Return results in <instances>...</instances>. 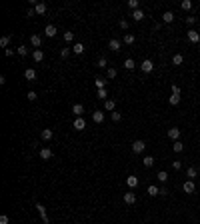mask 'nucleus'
<instances>
[{
  "label": "nucleus",
  "instance_id": "obj_1",
  "mask_svg": "<svg viewBox=\"0 0 200 224\" xmlns=\"http://www.w3.org/2000/svg\"><path fill=\"white\" fill-rule=\"evenodd\" d=\"M140 70H142V72H146V74H150L152 70H154V62H152L150 58L142 60V62H140Z\"/></svg>",
  "mask_w": 200,
  "mask_h": 224
},
{
  "label": "nucleus",
  "instance_id": "obj_2",
  "mask_svg": "<svg viewBox=\"0 0 200 224\" xmlns=\"http://www.w3.org/2000/svg\"><path fill=\"white\" fill-rule=\"evenodd\" d=\"M72 128L78 130V132H80V130H84V128H86V120H84L82 116H76L74 122H72Z\"/></svg>",
  "mask_w": 200,
  "mask_h": 224
},
{
  "label": "nucleus",
  "instance_id": "obj_3",
  "mask_svg": "<svg viewBox=\"0 0 200 224\" xmlns=\"http://www.w3.org/2000/svg\"><path fill=\"white\" fill-rule=\"evenodd\" d=\"M168 138L172 142H176V140H180V128H176V126H172V128H168Z\"/></svg>",
  "mask_w": 200,
  "mask_h": 224
},
{
  "label": "nucleus",
  "instance_id": "obj_4",
  "mask_svg": "<svg viewBox=\"0 0 200 224\" xmlns=\"http://www.w3.org/2000/svg\"><path fill=\"white\" fill-rule=\"evenodd\" d=\"M144 148H146L144 140H134V142H132V152H134V154H142Z\"/></svg>",
  "mask_w": 200,
  "mask_h": 224
},
{
  "label": "nucleus",
  "instance_id": "obj_5",
  "mask_svg": "<svg viewBox=\"0 0 200 224\" xmlns=\"http://www.w3.org/2000/svg\"><path fill=\"white\" fill-rule=\"evenodd\" d=\"M182 190H184L186 194H194V192H196V184H194V180H186V182L182 184Z\"/></svg>",
  "mask_w": 200,
  "mask_h": 224
},
{
  "label": "nucleus",
  "instance_id": "obj_6",
  "mask_svg": "<svg viewBox=\"0 0 200 224\" xmlns=\"http://www.w3.org/2000/svg\"><path fill=\"white\" fill-rule=\"evenodd\" d=\"M58 34V28L54 26V24H48V26L44 28V36H48V38H54Z\"/></svg>",
  "mask_w": 200,
  "mask_h": 224
},
{
  "label": "nucleus",
  "instance_id": "obj_7",
  "mask_svg": "<svg viewBox=\"0 0 200 224\" xmlns=\"http://www.w3.org/2000/svg\"><path fill=\"white\" fill-rule=\"evenodd\" d=\"M92 122L102 124V122H104V110H94L92 112Z\"/></svg>",
  "mask_w": 200,
  "mask_h": 224
},
{
  "label": "nucleus",
  "instance_id": "obj_8",
  "mask_svg": "<svg viewBox=\"0 0 200 224\" xmlns=\"http://www.w3.org/2000/svg\"><path fill=\"white\" fill-rule=\"evenodd\" d=\"M108 48H110V50H112V52H118V50H120V48H122V42H120V40H118V38H112V40H110V42H108Z\"/></svg>",
  "mask_w": 200,
  "mask_h": 224
},
{
  "label": "nucleus",
  "instance_id": "obj_9",
  "mask_svg": "<svg viewBox=\"0 0 200 224\" xmlns=\"http://www.w3.org/2000/svg\"><path fill=\"white\" fill-rule=\"evenodd\" d=\"M36 210H38V214H40V218L44 220V224H48V214H46V208L40 204V202H36Z\"/></svg>",
  "mask_w": 200,
  "mask_h": 224
},
{
  "label": "nucleus",
  "instance_id": "obj_10",
  "mask_svg": "<svg viewBox=\"0 0 200 224\" xmlns=\"http://www.w3.org/2000/svg\"><path fill=\"white\" fill-rule=\"evenodd\" d=\"M52 136H54V132H52V130H50V128H44V130H42V132H40V138H42V140H44V142L52 140Z\"/></svg>",
  "mask_w": 200,
  "mask_h": 224
},
{
  "label": "nucleus",
  "instance_id": "obj_11",
  "mask_svg": "<svg viewBox=\"0 0 200 224\" xmlns=\"http://www.w3.org/2000/svg\"><path fill=\"white\" fill-rule=\"evenodd\" d=\"M104 110H106V112H114V110H116V102H114L112 98L104 100Z\"/></svg>",
  "mask_w": 200,
  "mask_h": 224
},
{
  "label": "nucleus",
  "instance_id": "obj_12",
  "mask_svg": "<svg viewBox=\"0 0 200 224\" xmlns=\"http://www.w3.org/2000/svg\"><path fill=\"white\" fill-rule=\"evenodd\" d=\"M138 182H140L138 176H134V174L126 178V186H128V188H136V186H138Z\"/></svg>",
  "mask_w": 200,
  "mask_h": 224
},
{
  "label": "nucleus",
  "instance_id": "obj_13",
  "mask_svg": "<svg viewBox=\"0 0 200 224\" xmlns=\"http://www.w3.org/2000/svg\"><path fill=\"white\" fill-rule=\"evenodd\" d=\"M162 22H164V24L174 22V12H172V10H166V12L162 14Z\"/></svg>",
  "mask_w": 200,
  "mask_h": 224
},
{
  "label": "nucleus",
  "instance_id": "obj_14",
  "mask_svg": "<svg viewBox=\"0 0 200 224\" xmlns=\"http://www.w3.org/2000/svg\"><path fill=\"white\" fill-rule=\"evenodd\" d=\"M40 158L42 160H50V158H52V150L46 148V146H44V148H40Z\"/></svg>",
  "mask_w": 200,
  "mask_h": 224
},
{
  "label": "nucleus",
  "instance_id": "obj_15",
  "mask_svg": "<svg viewBox=\"0 0 200 224\" xmlns=\"http://www.w3.org/2000/svg\"><path fill=\"white\" fill-rule=\"evenodd\" d=\"M136 202V194L134 192H124V204H134Z\"/></svg>",
  "mask_w": 200,
  "mask_h": 224
},
{
  "label": "nucleus",
  "instance_id": "obj_16",
  "mask_svg": "<svg viewBox=\"0 0 200 224\" xmlns=\"http://www.w3.org/2000/svg\"><path fill=\"white\" fill-rule=\"evenodd\" d=\"M30 44L34 46V48H40V46H42V38L40 36H38V34H34V36H30Z\"/></svg>",
  "mask_w": 200,
  "mask_h": 224
},
{
  "label": "nucleus",
  "instance_id": "obj_17",
  "mask_svg": "<svg viewBox=\"0 0 200 224\" xmlns=\"http://www.w3.org/2000/svg\"><path fill=\"white\" fill-rule=\"evenodd\" d=\"M168 104L170 106H178V104H180V94H170L168 96Z\"/></svg>",
  "mask_w": 200,
  "mask_h": 224
},
{
  "label": "nucleus",
  "instance_id": "obj_18",
  "mask_svg": "<svg viewBox=\"0 0 200 224\" xmlns=\"http://www.w3.org/2000/svg\"><path fill=\"white\" fill-rule=\"evenodd\" d=\"M188 40L192 42V44H196V42L200 40V34H198V30H188Z\"/></svg>",
  "mask_w": 200,
  "mask_h": 224
},
{
  "label": "nucleus",
  "instance_id": "obj_19",
  "mask_svg": "<svg viewBox=\"0 0 200 224\" xmlns=\"http://www.w3.org/2000/svg\"><path fill=\"white\" fill-rule=\"evenodd\" d=\"M186 176H188V180H194L198 176V168L194 166H188V170H186Z\"/></svg>",
  "mask_w": 200,
  "mask_h": 224
},
{
  "label": "nucleus",
  "instance_id": "obj_20",
  "mask_svg": "<svg viewBox=\"0 0 200 224\" xmlns=\"http://www.w3.org/2000/svg\"><path fill=\"white\" fill-rule=\"evenodd\" d=\"M46 10H48V6H46L44 2H38L36 6H34V12H36V14H44Z\"/></svg>",
  "mask_w": 200,
  "mask_h": 224
},
{
  "label": "nucleus",
  "instance_id": "obj_21",
  "mask_svg": "<svg viewBox=\"0 0 200 224\" xmlns=\"http://www.w3.org/2000/svg\"><path fill=\"white\" fill-rule=\"evenodd\" d=\"M32 58H34V62H42V60H44V52H42L40 48L34 50V52H32Z\"/></svg>",
  "mask_w": 200,
  "mask_h": 224
},
{
  "label": "nucleus",
  "instance_id": "obj_22",
  "mask_svg": "<svg viewBox=\"0 0 200 224\" xmlns=\"http://www.w3.org/2000/svg\"><path fill=\"white\" fill-rule=\"evenodd\" d=\"M72 112H74V116H82V112H84V106L80 102H76L74 106H72Z\"/></svg>",
  "mask_w": 200,
  "mask_h": 224
},
{
  "label": "nucleus",
  "instance_id": "obj_23",
  "mask_svg": "<svg viewBox=\"0 0 200 224\" xmlns=\"http://www.w3.org/2000/svg\"><path fill=\"white\" fill-rule=\"evenodd\" d=\"M130 16H132V20H136V22H140V20L144 18V12H142V10L138 8V10H132V14H130Z\"/></svg>",
  "mask_w": 200,
  "mask_h": 224
},
{
  "label": "nucleus",
  "instance_id": "obj_24",
  "mask_svg": "<svg viewBox=\"0 0 200 224\" xmlns=\"http://www.w3.org/2000/svg\"><path fill=\"white\" fill-rule=\"evenodd\" d=\"M142 164L146 168H152V166H154V156H144V158H142Z\"/></svg>",
  "mask_w": 200,
  "mask_h": 224
},
{
  "label": "nucleus",
  "instance_id": "obj_25",
  "mask_svg": "<svg viewBox=\"0 0 200 224\" xmlns=\"http://www.w3.org/2000/svg\"><path fill=\"white\" fill-rule=\"evenodd\" d=\"M24 78H26V80H34V78H36V70H34V68H26V70H24Z\"/></svg>",
  "mask_w": 200,
  "mask_h": 224
},
{
  "label": "nucleus",
  "instance_id": "obj_26",
  "mask_svg": "<svg viewBox=\"0 0 200 224\" xmlns=\"http://www.w3.org/2000/svg\"><path fill=\"white\" fill-rule=\"evenodd\" d=\"M182 62H184V56H182V54H174L172 56V66H180Z\"/></svg>",
  "mask_w": 200,
  "mask_h": 224
},
{
  "label": "nucleus",
  "instance_id": "obj_27",
  "mask_svg": "<svg viewBox=\"0 0 200 224\" xmlns=\"http://www.w3.org/2000/svg\"><path fill=\"white\" fill-rule=\"evenodd\" d=\"M146 192H148V196H158V194H160V188H158V186H154V184H150Z\"/></svg>",
  "mask_w": 200,
  "mask_h": 224
},
{
  "label": "nucleus",
  "instance_id": "obj_28",
  "mask_svg": "<svg viewBox=\"0 0 200 224\" xmlns=\"http://www.w3.org/2000/svg\"><path fill=\"white\" fill-rule=\"evenodd\" d=\"M72 52H74V54H82L84 52V44H82V42H76V44L72 46Z\"/></svg>",
  "mask_w": 200,
  "mask_h": 224
},
{
  "label": "nucleus",
  "instance_id": "obj_29",
  "mask_svg": "<svg viewBox=\"0 0 200 224\" xmlns=\"http://www.w3.org/2000/svg\"><path fill=\"white\" fill-rule=\"evenodd\" d=\"M124 68L126 70H134L136 68V62L132 60V58H126V60H124Z\"/></svg>",
  "mask_w": 200,
  "mask_h": 224
},
{
  "label": "nucleus",
  "instance_id": "obj_30",
  "mask_svg": "<svg viewBox=\"0 0 200 224\" xmlns=\"http://www.w3.org/2000/svg\"><path fill=\"white\" fill-rule=\"evenodd\" d=\"M172 150H174V152H182V150H184V144H182L180 140L172 142Z\"/></svg>",
  "mask_w": 200,
  "mask_h": 224
},
{
  "label": "nucleus",
  "instance_id": "obj_31",
  "mask_svg": "<svg viewBox=\"0 0 200 224\" xmlns=\"http://www.w3.org/2000/svg\"><path fill=\"white\" fill-rule=\"evenodd\" d=\"M94 82H96V88H98V90H102V88H106V78H100V76H98V78L94 80Z\"/></svg>",
  "mask_w": 200,
  "mask_h": 224
},
{
  "label": "nucleus",
  "instance_id": "obj_32",
  "mask_svg": "<svg viewBox=\"0 0 200 224\" xmlns=\"http://www.w3.org/2000/svg\"><path fill=\"white\" fill-rule=\"evenodd\" d=\"M156 176H158V180H160V182H168V172H166V170H160Z\"/></svg>",
  "mask_w": 200,
  "mask_h": 224
},
{
  "label": "nucleus",
  "instance_id": "obj_33",
  "mask_svg": "<svg viewBox=\"0 0 200 224\" xmlns=\"http://www.w3.org/2000/svg\"><path fill=\"white\" fill-rule=\"evenodd\" d=\"M134 40H136V38H134V34H124V44H126V46L134 44Z\"/></svg>",
  "mask_w": 200,
  "mask_h": 224
},
{
  "label": "nucleus",
  "instance_id": "obj_34",
  "mask_svg": "<svg viewBox=\"0 0 200 224\" xmlns=\"http://www.w3.org/2000/svg\"><path fill=\"white\" fill-rule=\"evenodd\" d=\"M96 66H98V68H108V62H106V58H104V56H100V58H98V62H96Z\"/></svg>",
  "mask_w": 200,
  "mask_h": 224
},
{
  "label": "nucleus",
  "instance_id": "obj_35",
  "mask_svg": "<svg viewBox=\"0 0 200 224\" xmlns=\"http://www.w3.org/2000/svg\"><path fill=\"white\" fill-rule=\"evenodd\" d=\"M10 34H6V36H2V38H0V46H2V48H6V46H8V42H10Z\"/></svg>",
  "mask_w": 200,
  "mask_h": 224
},
{
  "label": "nucleus",
  "instance_id": "obj_36",
  "mask_svg": "<svg viewBox=\"0 0 200 224\" xmlns=\"http://www.w3.org/2000/svg\"><path fill=\"white\" fill-rule=\"evenodd\" d=\"M180 8H182V10H190V8H192V2H190V0H182Z\"/></svg>",
  "mask_w": 200,
  "mask_h": 224
},
{
  "label": "nucleus",
  "instance_id": "obj_37",
  "mask_svg": "<svg viewBox=\"0 0 200 224\" xmlns=\"http://www.w3.org/2000/svg\"><path fill=\"white\" fill-rule=\"evenodd\" d=\"M16 52H18L20 54V56H26V54H28V46H18V48H16Z\"/></svg>",
  "mask_w": 200,
  "mask_h": 224
},
{
  "label": "nucleus",
  "instance_id": "obj_38",
  "mask_svg": "<svg viewBox=\"0 0 200 224\" xmlns=\"http://www.w3.org/2000/svg\"><path fill=\"white\" fill-rule=\"evenodd\" d=\"M116 68H106V78H116Z\"/></svg>",
  "mask_w": 200,
  "mask_h": 224
},
{
  "label": "nucleus",
  "instance_id": "obj_39",
  "mask_svg": "<svg viewBox=\"0 0 200 224\" xmlns=\"http://www.w3.org/2000/svg\"><path fill=\"white\" fill-rule=\"evenodd\" d=\"M98 98H100V100H108V92H106V88L98 90Z\"/></svg>",
  "mask_w": 200,
  "mask_h": 224
},
{
  "label": "nucleus",
  "instance_id": "obj_40",
  "mask_svg": "<svg viewBox=\"0 0 200 224\" xmlns=\"http://www.w3.org/2000/svg\"><path fill=\"white\" fill-rule=\"evenodd\" d=\"M64 40H66V42H72V40H74V32L66 30V32H64Z\"/></svg>",
  "mask_w": 200,
  "mask_h": 224
},
{
  "label": "nucleus",
  "instance_id": "obj_41",
  "mask_svg": "<svg viewBox=\"0 0 200 224\" xmlns=\"http://www.w3.org/2000/svg\"><path fill=\"white\" fill-rule=\"evenodd\" d=\"M26 96H28V100H30V102H34V100L38 98V94H36L34 90H28V94H26Z\"/></svg>",
  "mask_w": 200,
  "mask_h": 224
},
{
  "label": "nucleus",
  "instance_id": "obj_42",
  "mask_svg": "<svg viewBox=\"0 0 200 224\" xmlns=\"http://www.w3.org/2000/svg\"><path fill=\"white\" fill-rule=\"evenodd\" d=\"M128 6L132 8V10H138V6H140V4H138V0H128Z\"/></svg>",
  "mask_w": 200,
  "mask_h": 224
},
{
  "label": "nucleus",
  "instance_id": "obj_43",
  "mask_svg": "<svg viewBox=\"0 0 200 224\" xmlns=\"http://www.w3.org/2000/svg\"><path fill=\"white\" fill-rule=\"evenodd\" d=\"M112 120H114V122H120V120H122V114L114 110V112H112Z\"/></svg>",
  "mask_w": 200,
  "mask_h": 224
},
{
  "label": "nucleus",
  "instance_id": "obj_44",
  "mask_svg": "<svg viewBox=\"0 0 200 224\" xmlns=\"http://www.w3.org/2000/svg\"><path fill=\"white\" fill-rule=\"evenodd\" d=\"M128 26H130V22L122 18V20H120V28H122V30H128Z\"/></svg>",
  "mask_w": 200,
  "mask_h": 224
},
{
  "label": "nucleus",
  "instance_id": "obj_45",
  "mask_svg": "<svg viewBox=\"0 0 200 224\" xmlns=\"http://www.w3.org/2000/svg\"><path fill=\"white\" fill-rule=\"evenodd\" d=\"M172 168H174V170H180V168H182V162H180V160H172Z\"/></svg>",
  "mask_w": 200,
  "mask_h": 224
},
{
  "label": "nucleus",
  "instance_id": "obj_46",
  "mask_svg": "<svg viewBox=\"0 0 200 224\" xmlns=\"http://www.w3.org/2000/svg\"><path fill=\"white\" fill-rule=\"evenodd\" d=\"M68 54H70V48H62L60 50V58H68Z\"/></svg>",
  "mask_w": 200,
  "mask_h": 224
},
{
  "label": "nucleus",
  "instance_id": "obj_47",
  "mask_svg": "<svg viewBox=\"0 0 200 224\" xmlns=\"http://www.w3.org/2000/svg\"><path fill=\"white\" fill-rule=\"evenodd\" d=\"M0 224H10V218H8L6 214H2V216H0Z\"/></svg>",
  "mask_w": 200,
  "mask_h": 224
},
{
  "label": "nucleus",
  "instance_id": "obj_48",
  "mask_svg": "<svg viewBox=\"0 0 200 224\" xmlns=\"http://www.w3.org/2000/svg\"><path fill=\"white\" fill-rule=\"evenodd\" d=\"M194 22H196V18H194V16H186V24H188V26H192Z\"/></svg>",
  "mask_w": 200,
  "mask_h": 224
},
{
  "label": "nucleus",
  "instance_id": "obj_49",
  "mask_svg": "<svg viewBox=\"0 0 200 224\" xmlns=\"http://www.w3.org/2000/svg\"><path fill=\"white\" fill-rule=\"evenodd\" d=\"M160 28H162V24H160V22H154V26H152V30H154V32H158Z\"/></svg>",
  "mask_w": 200,
  "mask_h": 224
},
{
  "label": "nucleus",
  "instance_id": "obj_50",
  "mask_svg": "<svg viewBox=\"0 0 200 224\" xmlns=\"http://www.w3.org/2000/svg\"><path fill=\"white\" fill-rule=\"evenodd\" d=\"M172 94H180V88H178L176 84H172Z\"/></svg>",
  "mask_w": 200,
  "mask_h": 224
},
{
  "label": "nucleus",
  "instance_id": "obj_51",
  "mask_svg": "<svg viewBox=\"0 0 200 224\" xmlns=\"http://www.w3.org/2000/svg\"><path fill=\"white\" fill-rule=\"evenodd\" d=\"M4 54H6V56H12V54H14V50H12V48H6V50H4Z\"/></svg>",
  "mask_w": 200,
  "mask_h": 224
},
{
  "label": "nucleus",
  "instance_id": "obj_52",
  "mask_svg": "<svg viewBox=\"0 0 200 224\" xmlns=\"http://www.w3.org/2000/svg\"><path fill=\"white\" fill-rule=\"evenodd\" d=\"M34 14H36V12H34V8H28V10H26V16H34Z\"/></svg>",
  "mask_w": 200,
  "mask_h": 224
},
{
  "label": "nucleus",
  "instance_id": "obj_53",
  "mask_svg": "<svg viewBox=\"0 0 200 224\" xmlns=\"http://www.w3.org/2000/svg\"><path fill=\"white\" fill-rule=\"evenodd\" d=\"M198 34H200V26H198Z\"/></svg>",
  "mask_w": 200,
  "mask_h": 224
},
{
  "label": "nucleus",
  "instance_id": "obj_54",
  "mask_svg": "<svg viewBox=\"0 0 200 224\" xmlns=\"http://www.w3.org/2000/svg\"><path fill=\"white\" fill-rule=\"evenodd\" d=\"M198 154H200V150H198Z\"/></svg>",
  "mask_w": 200,
  "mask_h": 224
}]
</instances>
